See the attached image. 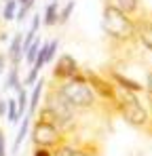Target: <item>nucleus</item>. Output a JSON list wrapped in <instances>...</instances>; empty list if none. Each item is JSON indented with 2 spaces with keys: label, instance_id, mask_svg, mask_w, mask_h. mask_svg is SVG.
<instances>
[{
  "label": "nucleus",
  "instance_id": "nucleus-20",
  "mask_svg": "<svg viewBox=\"0 0 152 156\" xmlns=\"http://www.w3.org/2000/svg\"><path fill=\"white\" fill-rule=\"evenodd\" d=\"M40 47H42V40H40V38H36V40H34V42L30 44V49L25 51L24 59L27 61V63H30V66H32V63L36 61V55H38V51H40Z\"/></svg>",
  "mask_w": 152,
  "mask_h": 156
},
{
  "label": "nucleus",
  "instance_id": "nucleus-2",
  "mask_svg": "<svg viewBox=\"0 0 152 156\" xmlns=\"http://www.w3.org/2000/svg\"><path fill=\"white\" fill-rule=\"evenodd\" d=\"M101 30L110 42L118 47H129L137 42V26L135 17H129L123 11L114 9L112 4H103L101 11Z\"/></svg>",
  "mask_w": 152,
  "mask_h": 156
},
{
  "label": "nucleus",
  "instance_id": "nucleus-23",
  "mask_svg": "<svg viewBox=\"0 0 152 156\" xmlns=\"http://www.w3.org/2000/svg\"><path fill=\"white\" fill-rule=\"evenodd\" d=\"M30 11H32L30 6H25V4H19V9H17V15H15V21H19V23H21L25 17L30 15Z\"/></svg>",
  "mask_w": 152,
  "mask_h": 156
},
{
  "label": "nucleus",
  "instance_id": "nucleus-13",
  "mask_svg": "<svg viewBox=\"0 0 152 156\" xmlns=\"http://www.w3.org/2000/svg\"><path fill=\"white\" fill-rule=\"evenodd\" d=\"M106 4H112L114 9L123 11L129 17H137L139 15V0H106Z\"/></svg>",
  "mask_w": 152,
  "mask_h": 156
},
{
  "label": "nucleus",
  "instance_id": "nucleus-30",
  "mask_svg": "<svg viewBox=\"0 0 152 156\" xmlns=\"http://www.w3.org/2000/svg\"><path fill=\"white\" fill-rule=\"evenodd\" d=\"M146 91H148V93H152V70L146 74Z\"/></svg>",
  "mask_w": 152,
  "mask_h": 156
},
{
  "label": "nucleus",
  "instance_id": "nucleus-16",
  "mask_svg": "<svg viewBox=\"0 0 152 156\" xmlns=\"http://www.w3.org/2000/svg\"><path fill=\"white\" fill-rule=\"evenodd\" d=\"M17 9H19V2L17 0H4L2 4V21H15V15H17Z\"/></svg>",
  "mask_w": 152,
  "mask_h": 156
},
{
  "label": "nucleus",
  "instance_id": "nucleus-26",
  "mask_svg": "<svg viewBox=\"0 0 152 156\" xmlns=\"http://www.w3.org/2000/svg\"><path fill=\"white\" fill-rule=\"evenodd\" d=\"M32 156H53V150H49V148H36V146H34Z\"/></svg>",
  "mask_w": 152,
  "mask_h": 156
},
{
  "label": "nucleus",
  "instance_id": "nucleus-9",
  "mask_svg": "<svg viewBox=\"0 0 152 156\" xmlns=\"http://www.w3.org/2000/svg\"><path fill=\"white\" fill-rule=\"evenodd\" d=\"M135 26H137V42L152 53V19L148 15H137Z\"/></svg>",
  "mask_w": 152,
  "mask_h": 156
},
{
  "label": "nucleus",
  "instance_id": "nucleus-14",
  "mask_svg": "<svg viewBox=\"0 0 152 156\" xmlns=\"http://www.w3.org/2000/svg\"><path fill=\"white\" fill-rule=\"evenodd\" d=\"M59 2H49L47 4V9H45V13H42V26L47 27H53L59 23Z\"/></svg>",
  "mask_w": 152,
  "mask_h": 156
},
{
  "label": "nucleus",
  "instance_id": "nucleus-29",
  "mask_svg": "<svg viewBox=\"0 0 152 156\" xmlns=\"http://www.w3.org/2000/svg\"><path fill=\"white\" fill-rule=\"evenodd\" d=\"M0 118H6V99L0 97Z\"/></svg>",
  "mask_w": 152,
  "mask_h": 156
},
{
  "label": "nucleus",
  "instance_id": "nucleus-33",
  "mask_svg": "<svg viewBox=\"0 0 152 156\" xmlns=\"http://www.w3.org/2000/svg\"><path fill=\"white\" fill-rule=\"evenodd\" d=\"M51 2H59V0H51Z\"/></svg>",
  "mask_w": 152,
  "mask_h": 156
},
{
  "label": "nucleus",
  "instance_id": "nucleus-25",
  "mask_svg": "<svg viewBox=\"0 0 152 156\" xmlns=\"http://www.w3.org/2000/svg\"><path fill=\"white\" fill-rule=\"evenodd\" d=\"M146 99H148V105H150V110H148V112H150V120H148L146 133H150V135H152V93H148V91H146Z\"/></svg>",
  "mask_w": 152,
  "mask_h": 156
},
{
  "label": "nucleus",
  "instance_id": "nucleus-17",
  "mask_svg": "<svg viewBox=\"0 0 152 156\" xmlns=\"http://www.w3.org/2000/svg\"><path fill=\"white\" fill-rule=\"evenodd\" d=\"M6 120L11 122V125H17L21 118H19V110H17V99L15 97H11V99H6Z\"/></svg>",
  "mask_w": 152,
  "mask_h": 156
},
{
  "label": "nucleus",
  "instance_id": "nucleus-1",
  "mask_svg": "<svg viewBox=\"0 0 152 156\" xmlns=\"http://www.w3.org/2000/svg\"><path fill=\"white\" fill-rule=\"evenodd\" d=\"M51 87H53L55 93L70 105L72 110H76L78 114H82V112H95V110H100L101 105H103L100 99H97V95L91 91V87L87 84L82 70H80V74H76V76L70 78V80L51 82Z\"/></svg>",
  "mask_w": 152,
  "mask_h": 156
},
{
  "label": "nucleus",
  "instance_id": "nucleus-21",
  "mask_svg": "<svg viewBox=\"0 0 152 156\" xmlns=\"http://www.w3.org/2000/svg\"><path fill=\"white\" fill-rule=\"evenodd\" d=\"M57 49H59V40H57V38L49 40V49H47V63H51V61L57 57Z\"/></svg>",
  "mask_w": 152,
  "mask_h": 156
},
{
  "label": "nucleus",
  "instance_id": "nucleus-10",
  "mask_svg": "<svg viewBox=\"0 0 152 156\" xmlns=\"http://www.w3.org/2000/svg\"><path fill=\"white\" fill-rule=\"evenodd\" d=\"M6 57H9V66H13V68H19V63L24 61V34L21 32L13 34L11 42H9Z\"/></svg>",
  "mask_w": 152,
  "mask_h": 156
},
{
  "label": "nucleus",
  "instance_id": "nucleus-11",
  "mask_svg": "<svg viewBox=\"0 0 152 156\" xmlns=\"http://www.w3.org/2000/svg\"><path fill=\"white\" fill-rule=\"evenodd\" d=\"M32 118L34 116H30V114H25L24 118L19 120V129H17V135H15V141H13V150H11V154L17 156L19 152V148H21V144H24V139L27 137V133L32 129Z\"/></svg>",
  "mask_w": 152,
  "mask_h": 156
},
{
  "label": "nucleus",
  "instance_id": "nucleus-5",
  "mask_svg": "<svg viewBox=\"0 0 152 156\" xmlns=\"http://www.w3.org/2000/svg\"><path fill=\"white\" fill-rule=\"evenodd\" d=\"M82 74H85L87 84L91 87V91L97 95V99H100L101 104L112 108L114 97H116V87H114V82L106 76V74H100V72H95V70H87V68H85Z\"/></svg>",
  "mask_w": 152,
  "mask_h": 156
},
{
  "label": "nucleus",
  "instance_id": "nucleus-24",
  "mask_svg": "<svg viewBox=\"0 0 152 156\" xmlns=\"http://www.w3.org/2000/svg\"><path fill=\"white\" fill-rule=\"evenodd\" d=\"M40 26H42V17H40L38 13H36V15H32V23H30V30L38 34V30H40Z\"/></svg>",
  "mask_w": 152,
  "mask_h": 156
},
{
  "label": "nucleus",
  "instance_id": "nucleus-27",
  "mask_svg": "<svg viewBox=\"0 0 152 156\" xmlns=\"http://www.w3.org/2000/svg\"><path fill=\"white\" fill-rule=\"evenodd\" d=\"M0 156H6V137L2 129H0Z\"/></svg>",
  "mask_w": 152,
  "mask_h": 156
},
{
  "label": "nucleus",
  "instance_id": "nucleus-3",
  "mask_svg": "<svg viewBox=\"0 0 152 156\" xmlns=\"http://www.w3.org/2000/svg\"><path fill=\"white\" fill-rule=\"evenodd\" d=\"M112 110L116 114H121V118L125 120L127 125L146 131L148 120H150V112H148V108L142 104V99L135 93H129L125 89L116 87V97H114Z\"/></svg>",
  "mask_w": 152,
  "mask_h": 156
},
{
  "label": "nucleus",
  "instance_id": "nucleus-12",
  "mask_svg": "<svg viewBox=\"0 0 152 156\" xmlns=\"http://www.w3.org/2000/svg\"><path fill=\"white\" fill-rule=\"evenodd\" d=\"M45 95V80H36V84L32 87V93H30V101H27V114L30 116H36L38 108H40V99Z\"/></svg>",
  "mask_w": 152,
  "mask_h": 156
},
{
  "label": "nucleus",
  "instance_id": "nucleus-4",
  "mask_svg": "<svg viewBox=\"0 0 152 156\" xmlns=\"http://www.w3.org/2000/svg\"><path fill=\"white\" fill-rule=\"evenodd\" d=\"M30 137H32V144L36 148H49V150H55L59 144H63L68 139V135L59 129L57 125L38 120V118H36V122H32Z\"/></svg>",
  "mask_w": 152,
  "mask_h": 156
},
{
  "label": "nucleus",
  "instance_id": "nucleus-31",
  "mask_svg": "<svg viewBox=\"0 0 152 156\" xmlns=\"http://www.w3.org/2000/svg\"><path fill=\"white\" fill-rule=\"evenodd\" d=\"M6 40H9V34L4 30H0V42H6Z\"/></svg>",
  "mask_w": 152,
  "mask_h": 156
},
{
  "label": "nucleus",
  "instance_id": "nucleus-32",
  "mask_svg": "<svg viewBox=\"0 0 152 156\" xmlns=\"http://www.w3.org/2000/svg\"><path fill=\"white\" fill-rule=\"evenodd\" d=\"M148 17H150V19H152V13H148Z\"/></svg>",
  "mask_w": 152,
  "mask_h": 156
},
{
  "label": "nucleus",
  "instance_id": "nucleus-19",
  "mask_svg": "<svg viewBox=\"0 0 152 156\" xmlns=\"http://www.w3.org/2000/svg\"><path fill=\"white\" fill-rule=\"evenodd\" d=\"M74 6H76L74 0H68L63 6H59V23H61V26H66V23L70 21V17H72V13H74Z\"/></svg>",
  "mask_w": 152,
  "mask_h": 156
},
{
  "label": "nucleus",
  "instance_id": "nucleus-7",
  "mask_svg": "<svg viewBox=\"0 0 152 156\" xmlns=\"http://www.w3.org/2000/svg\"><path fill=\"white\" fill-rule=\"evenodd\" d=\"M80 63L76 61L70 53H61L57 55L55 63H53V70H51V80L53 82H61V80H70L76 74H80Z\"/></svg>",
  "mask_w": 152,
  "mask_h": 156
},
{
  "label": "nucleus",
  "instance_id": "nucleus-28",
  "mask_svg": "<svg viewBox=\"0 0 152 156\" xmlns=\"http://www.w3.org/2000/svg\"><path fill=\"white\" fill-rule=\"evenodd\" d=\"M6 66H9V57H6V53H0V74L6 72Z\"/></svg>",
  "mask_w": 152,
  "mask_h": 156
},
{
  "label": "nucleus",
  "instance_id": "nucleus-22",
  "mask_svg": "<svg viewBox=\"0 0 152 156\" xmlns=\"http://www.w3.org/2000/svg\"><path fill=\"white\" fill-rule=\"evenodd\" d=\"M38 78H40V72H38V70H36L34 66H30V72H27V76H25L24 84H25V87H34Z\"/></svg>",
  "mask_w": 152,
  "mask_h": 156
},
{
  "label": "nucleus",
  "instance_id": "nucleus-8",
  "mask_svg": "<svg viewBox=\"0 0 152 156\" xmlns=\"http://www.w3.org/2000/svg\"><path fill=\"white\" fill-rule=\"evenodd\" d=\"M106 76L114 82V87L125 89V91H129V93L139 95L142 91H146V87H144V84H139L137 80H133V78L125 76V74H123V72H118V70H108V74H106Z\"/></svg>",
  "mask_w": 152,
  "mask_h": 156
},
{
  "label": "nucleus",
  "instance_id": "nucleus-18",
  "mask_svg": "<svg viewBox=\"0 0 152 156\" xmlns=\"http://www.w3.org/2000/svg\"><path fill=\"white\" fill-rule=\"evenodd\" d=\"M21 84V80H19V68H9V72H6V80H4V89H11V91H15L17 87Z\"/></svg>",
  "mask_w": 152,
  "mask_h": 156
},
{
  "label": "nucleus",
  "instance_id": "nucleus-15",
  "mask_svg": "<svg viewBox=\"0 0 152 156\" xmlns=\"http://www.w3.org/2000/svg\"><path fill=\"white\" fill-rule=\"evenodd\" d=\"M15 93H17V110H19V118H24L25 114H27V101H30V93H27V89L24 87V82L15 89Z\"/></svg>",
  "mask_w": 152,
  "mask_h": 156
},
{
  "label": "nucleus",
  "instance_id": "nucleus-6",
  "mask_svg": "<svg viewBox=\"0 0 152 156\" xmlns=\"http://www.w3.org/2000/svg\"><path fill=\"white\" fill-rule=\"evenodd\" d=\"M53 156H101V148L93 139L91 141H87V139L78 141L72 135L53 150Z\"/></svg>",
  "mask_w": 152,
  "mask_h": 156
}]
</instances>
